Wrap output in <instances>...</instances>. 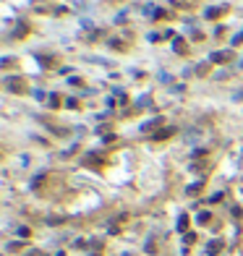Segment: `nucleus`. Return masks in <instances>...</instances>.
Returning <instances> with one entry per match:
<instances>
[{"mask_svg":"<svg viewBox=\"0 0 243 256\" xmlns=\"http://www.w3.org/2000/svg\"><path fill=\"white\" fill-rule=\"evenodd\" d=\"M5 84H8V89H13V92H24V81H19V79H8Z\"/></svg>","mask_w":243,"mask_h":256,"instance_id":"2","label":"nucleus"},{"mask_svg":"<svg viewBox=\"0 0 243 256\" xmlns=\"http://www.w3.org/2000/svg\"><path fill=\"white\" fill-rule=\"evenodd\" d=\"M199 222H201V225H204V222H209V214H207V212H201V214H199Z\"/></svg>","mask_w":243,"mask_h":256,"instance_id":"7","label":"nucleus"},{"mask_svg":"<svg viewBox=\"0 0 243 256\" xmlns=\"http://www.w3.org/2000/svg\"><path fill=\"white\" fill-rule=\"evenodd\" d=\"M173 50H176V52H183V50H186V42H183V40H176V42H173Z\"/></svg>","mask_w":243,"mask_h":256,"instance_id":"4","label":"nucleus"},{"mask_svg":"<svg viewBox=\"0 0 243 256\" xmlns=\"http://www.w3.org/2000/svg\"><path fill=\"white\" fill-rule=\"evenodd\" d=\"M186 228H188V217L183 214V217L178 220V230H180V233H186Z\"/></svg>","mask_w":243,"mask_h":256,"instance_id":"5","label":"nucleus"},{"mask_svg":"<svg viewBox=\"0 0 243 256\" xmlns=\"http://www.w3.org/2000/svg\"><path fill=\"white\" fill-rule=\"evenodd\" d=\"M241 42H243V32H241V34H238V37H235V40H233V44H241Z\"/></svg>","mask_w":243,"mask_h":256,"instance_id":"8","label":"nucleus"},{"mask_svg":"<svg viewBox=\"0 0 243 256\" xmlns=\"http://www.w3.org/2000/svg\"><path fill=\"white\" fill-rule=\"evenodd\" d=\"M230 58H233L230 50H220V52H215V55H212L209 60H212V63H227Z\"/></svg>","mask_w":243,"mask_h":256,"instance_id":"1","label":"nucleus"},{"mask_svg":"<svg viewBox=\"0 0 243 256\" xmlns=\"http://www.w3.org/2000/svg\"><path fill=\"white\" fill-rule=\"evenodd\" d=\"M222 11H225V8H207V19H217V16H222Z\"/></svg>","mask_w":243,"mask_h":256,"instance_id":"3","label":"nucleus"},{"mask_svg":"<svg viewBox=\"0 0 243 256\" xmlns=\"http://www.w3.org/2000/svg\"><path fill=\"white\" fill-rule=\"evenodd\" d=\"M170 133H173V128H168V131H157V133H155V139H168Z\"/></svg>","mask_w":243,"mask_h":256,"instance_id":"6","label":"nucleus"}]
</instances>
